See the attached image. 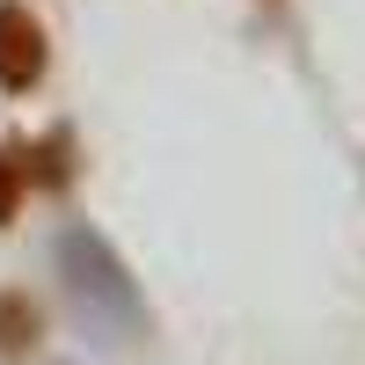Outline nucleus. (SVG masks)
<instances>
[{
    "instance_id": "20e7f679",
    "label": "nucleus",
    "mask_w": 365,
    "mask_h": 365,
    "mask_svg": "<svg viewBox=\"0 0 365 365\" xmlns=\"http://www.w3.org/2000/svg\"><path fill=\"white\" fill-rule=\"evenodd\" d=\"M22 182H29V175H22V161H8V154H0V227L15 220V205H22Z\"/></svg>"
},
{
    "instance_id": "f257e3e1",
    "label": "nucleus",
    "mask_w": 365,
    "mask_h": 365,
    "mask_svg": "<svg viewBox=\"0 0 365 365\" xmlns=\"http://www.w3.org/2000/svg\"><path fill=\"white\" fill-rule=\"evenodd\" d=\"M58 270H66V292L88 329H103L110 344H132L139 336V292L125 278V263H117L96 234H66L58 241Z\"/></svg>"
},
{
    "instance_id": "7ed1b4c3",
    "label": "nucleus",
    "mask_w": 365,
    "mask_h": 365,
    "mask_svg": "<svg viewBox=\"0 0 365 365\" xmlns=\"http://www.w3.org/2000/svg\"><path fill=\"white\" fill-rule=\"evenodd\" d=\"M44 336V314L29 292H0V358H29Z\"/></svg>"
},
{
    "instance_id": "f03ea898",
    "label": "nucleus",
    "mask_w": 365,
    "mask_h": 365,
    "mask_svg": "<svg viewBox=\"0 0 365 365\" xmlns=\"http://www.w3.org/2000/svg\"><path fill=\"white\" fill-rule=\"evenodd\" d=\"M44 73V29L22 8H0V88H29Z\"/></svg>"
}]
</instances>
